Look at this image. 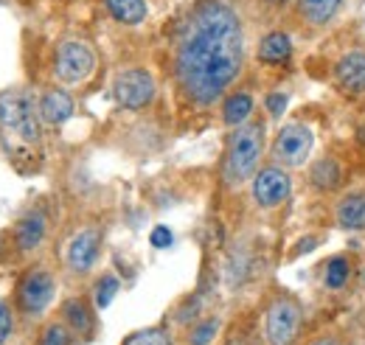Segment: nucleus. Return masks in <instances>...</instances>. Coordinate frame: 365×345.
<instances>
[{"label": "nucleus", "mask_w": 365, "mask_h": 345, "mask_svg": "<svg viewBox=\"0 0 365 345\" xmlns=\"http://www.w3.org/2000/svg\"><path fill=\"white\" fill-rule=\"evenodd\" d=\"M267 3H273V6H278V3H287V0H267Z\"/></svg>", "instance_id": "31"}, {"label": "nucleus", "mask_w": 365, "mask_h": 345, "mask_svg": "<svg viewBox=\"0 0 365 345\" xmlns=\"http://www.w3.org/2000/svg\"><path fill=\"white\" fill-rule=\"evenodd\" d=\"M295 3H298V14H301L304 23H309V26H326L340 11V3L343 0H295Z\"/></svg>", "instance_id": "17"}, {"label": "nucleus", "mask_w": 365, "mask_h": 345, "mask_svg": "<svg viewBox=\"0 0 365 345\" xmlns=\"http://www.w3.org/2000/svg\"><path fill=\"white\" fill-rule=\"evenodd\" d=\"M0 143L20 169L23 163L40 160L43 115H40V104L26 90L0 93Z\"/></svg>", "instance_id": "2"}, {"label": "nucleus", "mask_w": 365, "mask_h": 345, "mask_svg": "<svg viewBox=\"0 0 365 345\" xmlns=\"http://www.w3.org/2000/svg\"><path fill=\"white\" fill-rule=\"evenodd\" d=\"M312 146H315L312 130L307 124H301V121H289V124H284L278 130V135H275L273 146H270V158H273L275 166L301 169L309 160Z\"/></svg>", "instance_id": "6"}, {"label": "nucleus", "mask_w": 365, "mask_h": 345, "mask_svg": "<svg viewBox=\"0 0 365 345\" xmlns=\"http://www.w3.org/2000/svg\"><path fill=\"white\" fill-rule=\"evenodd\" d=\"M96 71V53L88 43L82 40H65L56 48L53 56V73L62 85H82L91 79Z\"/></svg>", "instance_id": "7"}, {"label": "nucleus", "mask_w": 365, "mask_h": 345, "mask_svg": "<svg viewBox=\"0 0 365 345\" xmlns=\"http://www.w3.org/2000/svg\"><path fill=\"white\" fill-rule=\"evenodd\" d=\"M250 194H253V202L264 211H273L278 205H284L292 194V177L289 169L284 166H264L253 174V182H250Z\"/></svg>", "instance_id": "8"}, {"label": "nucleus", "mask_w": 365, "mask_h": 345, "mask_svg": "<svg viewBox=\"0 0 365 345\" xmlns=\"http://www.w3.org/2000/svg\"><path fill=\"white\" fill-rule=\"evenodd\" d=\"M250 113H253V96L247 93V90H239V93H233L225 98V104H222V121L228 124V127H242V124H247L250 121Z\"/></svg>", "instance_id": "18"}, {"label": "nucleus", "mask_w": 365, "mask_h": 345, "mask_svg": "<svg viewBox=\"0 0 365 345\" xmlns=\"http://www.w3.org/2000/svg\"><path fill=\"white\" fill-rule=\"evenodd\" d=\"M309 182H312V188H318L323 194L337 191L343 185V166H340V160L329 158V155L315 160L312 169H309Z\"/></svg>", "instance_id": "16"}, {"label": "nucleus", "mask_w": 365, "mask_h": 345, "mask_svg": "<svg viewBox=\"0 0 365 345\" xmlns=\"http://www.w3.org/2000/svg\"><path fill=\"white\" fill-rule=\"evenodd\" d=\"M220 334V320L217 317H200L185 329V343L188 345H211V340Z\"/></svg>", "instance_id": "22"}, {"label": "nucleus", "mask_w": 365, "mask_h": 345, "mask_svg": "<svg viewBox=\"0 0 365 345\" xmlns=\"http://www.w3.org/2000/svg\"><path fill=\"white\" fill-rule=\"evenodd\" d=\"M309 345H349L343 337H337V334H323V337H315Z\"/></svg>", "instance_id": "30"}, {"label": "nucleus", "mask_w": 365, "mask_h": 345, "mask_svg": "<svg viewBox=\"0 0 365 345\" xmlns=\"http://www.w3.org/2000/svg\"><path fill=\"white\" fill-rule=\"evenodd\" d=\"M37 104H40L43 124H51V127H59V124H65L73 115V98H71V93H65L59 87L46 90Z\"/></svg>", "instance_id": "14"}, {"label": "nucleus", "mask_w": 365, "mask_h": 345, "mask_svg": "<svg viewBox=\"0 0 365 345\" xmlns=\"http://www.w3.org/2000/svg\"><path fill=\"white\" fill-rule=\"evenodd\" d=\"M304 329V309L298 298L281 292L264 309V343L267 345H298Z\"/></svg>", "instance_id": "4"}, {"label": "nucleus", "mask_w": 365, "mask_h": 345, "mask_svg": "<svg viewBox=\"0 0 365 345\" xmlns=\"http://www.w3.org/2000/svg\"><path fill=\"white\" fill-rule=\"evenodd\" d=\"M62 323L76 334V340H91L96 331V314L93 306L85 298H68L59 309Z\"/></svg>", "instance_id": "12"}, {"label": "nucleus", "mask_w": 365, "mask_h": 345, "mask_svg": "<svg viewBox=\"0 0 365 345\" xmlns=\"http://www.w3.org/2000/svg\"><path fill=\"white\" fill-rule=\"evenodd\" d=\"M14 334V311L6 301H0V345L9 343V337Z\"/></svg>", "instance_id": "26"}, {"label": "nucleus", "mask_w": 365, "mask_h": 345, "mask_svg": "<svg viewBox=\"0 0 365 345\" xmlns=\"http://www.w3.org/2000/svg\"><path fill=\"white\" fill-rule=\"evenodd\" d=\"M98 253H101V233L96 227H85V230H79L68 242V247H65V264H68L71 272L85 275V272H91L93 267H96Z\"/></svg>", "instance_id": "10"}, {"label": "nucleus", "mask_w": 365, "mask_h": 345, "mask_svg": "<svg viewBox=\"0 0 365 345\" xmlns=\"http://www.w3.org/2000/svg\"><path fill=\"white\" fill-rule=\"evenodd\" d=\"M155 76L143 68H130L121 71L113 82V96L124 110H143L155 98Z\"/></svg>", "instance_id": "9"}, {"label": "nucleus", "mask_w": 365, "mask_h": 345, "mask_svg": "<svg viewBox=\"0 0 365 345\" xmlns=\"http://www.w3.org/2000/svg\"><path fill=\"white\" fill-rule=\"evenodd\" d=\"M262 155H264V124L247 121V124L236 127L228 138V149H225V160H222V180L230 188L253 180Z\"/></svg>", "instance_id": "3"}, {"label": "nucleus", "mask_w": 365, "mask_h": 345, "mask_svg": "<svg viewBox=\"0 0 365 345\" xmlns=\"http://www.w3.org/2000/svg\"><path fill=\"white\" fill-rule=\"evenodd\" d=\"M149 242H152V247H158V250H166V247H172V242H175V233H172L166 225H158V227L149 233Z\"/></svg>", "instance_id": "27"}, {"label": "nucleus", "mask_w": 365, "mask_h": 345, "mask_svg": "<svg viewBox=\"0 0 365 345\" xmlns=\"http://www.w3.org/2000/svg\"><path fill=\"white\" fill-rule=\"evenodd\" d=\"M121 345H175V337L166 326H152V329L133 331L130 337H124Z\"/></svg>", "instance_id": "23"}, {"label": "nucleus", "mask_w": 365, "mask_h": 345, "mask_svg": "<svg viewBox=\"0 0 365 345\" xmlns=\"http://www.w3.org/2000/svg\"><path fill=\"white\" fill-rule=\"evenodd\" d=\"M334 82L346 96L365 93V51L354 48L334 62Z\"/></svg>", "instance_id": "11"}, {"label": "nucleus", "mask_w": 365, "mask_h": 345, "mask_svg": "<svg viewBox=\"0 0 365 345\" xmlns=\"http://www.w3.org/2000/svg\"><path fill=\"white\" fill-rule=\"evenodd\" d=\"M334 219L343 230H365V191L346 194L334 208Z\"/></svg>", "instance_id": "15"}, {"label": "nucleus", "mask_w": 365, "mask_h": 345, "mask_svg": "<svg viewBox=\"0 0 365 345\" xmlns=\"http://www.w3.org/2000/svg\"><path fill=\"white\" fill-rule=\"evenodd\" d=\"M37 345H76V334L62 320H51V323L43 326Z\"/></svg>", "instance_id": "25"}, {"label": "nucleus", "mask_w": 365, "mask_h": 345, "mask_svg": "<svg viewBox=\"0 0 365 345\" xmlns=\"http://www.w3.org/2000/svg\"><path fill=\"white\" fill-rule=\"evenodd\" d=\"M53 292H56V278L48 267H31L23 272V278L17 281V292H14V301L23 317L29 320H37L46 314V309L53 301Z\"/></svg>", "instance_id": "5"}, {"label": "nucleus", "mask_w": 365, "mask_h": 345, "mask_svg": "<svg viewBox=\"0 0 365 345\" xmlns=\"http://www.w3.org/2000/svg\"><path fill=\"white\" fill-rule=\"evenodd\" d=\"M292 56V40L284 31H270L259 43V59L267 65H284Z\"/></svg>", "instance_id": "19"}, {"label": "nucleus", "mask_w": 365, "mask_h": 345, "mask_svg": "<svg viewBox=\"0 0 365 345\" xmlns=\"http://www.w3.org/2000/svg\"><path fill=\"white\" fill-rule=\"evenodd\" d=\"M351 278V259L349 256H331L323 267V287L326 289H343Z\"/></svg>", "instance_id": "20"}, {"label": "nucleus", "mask_w": 365, "mask_h": 345, "mask_svg": "<svg viewBox=\"0 0 365 345\" xmlns=\"http://www.w3.org/2000/svg\"><path fill=\"white\" fill-rule=\"evenodd\" d=\"M222 345H256V340H253V334L245 326H233L228 334H225Z\"/></svg>", "instance_id": "28"}, {"label": "nucleus", "mask_w": 365, "mask_h": 345, "mask_svg": "<svg viewBox=\"0 0 365 345\" xmlns=\"http://www.w3.org/2000/svg\"><path fill=\"white\" fill-rule=\"evenodd\" d=\"M245 65V34L236 11L222 0H200L182 20L175 73L194 104H214Z\"/></svg>", "instance_id": "1"}, {"label": "nucleus", "mask_w": 365, "mask_h": 345, "mask_svg": "<svg viewBox=\"0 0 365 345\" xmlns=\"http://www.w3.org/2000/svg\"><path fill=\"white\" fill-rule=\"evenodd\" d=\"M46 227L48 222L43 211H29L26 216H20L17 225H14V233H11L17 250H23V253L37 250L43 244V239H46Z\"/></svg>", "instance_id": "13"}, {"label": "nucleus", "mask_w": 365, "mask_h": 345, "mask_svg": "<svg viewBox=\"0 0 365 345\" xmlns=\"http://www.w3.org/2000/svg\"><path fill=\"white\" fill-rule=\"evenodd\" d=\"M118 289H121V284H118V278L113 272L98 275V281L93 284V303H96V309H107L113 303V298L118 295Z\"/></svg>", "instance_id": "24"}, {"label": "nucleus", "mask_w": 365, "mask_h": 345, "mask_svg": "<svg viewBox=\"0 0 365 345\" xmlns=\"http://www.w3.org/2000/svg\"><path fill=\"white\" fill-rule=\"evenodd\" d=\"M284 110H287V93H270L267 96V113L273 118H278Z\"/></svg>", "instance_id": "29"}, {"label": "nucleus", "mask_w": 365, "mask_h": 345, "mask_svg": "<svg viewBox=\"0 0 365 345\" xmlns=\"http://www.w3.org/2000/svg\"><path fill=\"white\" fill-rule=\"evenodd\" d=\"M104 3H107L110 14L124 26H138L146 17V3L143 0H104Z\"/></svg>", "instance_id": "21"}, {"label": "nucleus", "mask_w": 365, "mask_h": 345, "mask_svg": "<svg viewBox=\"0 0 365 345\" xmlns=\"http://www.w3.org/2000/svg\"><path fill=\"white\" fill-rule=\"evenodd\" d=\"M363 284H365V278H363Z\"/></svg>", "instance_id": "32"}]
</instances>
